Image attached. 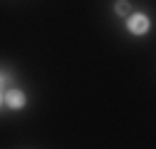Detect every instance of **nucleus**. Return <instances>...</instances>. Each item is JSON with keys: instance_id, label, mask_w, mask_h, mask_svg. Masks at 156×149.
Returning <instances> with one entry per match:
<instances>
[{"instance_id": "3", "label": "nucleus", "mask_w": 156, "mask_h": 149, "mask_svg": "<svg viewBox=\"0 0 156 149\" xmlns=\"http://www.w3.org/2000/svg\"><path fill=\"white\" fill-rule=\"evenodd\" d=\"M129 10H131L129 0H116V3H114V13L116 15H129Z\"/></svg>"}, {"instance_id": "4", "label": "nucleus", "mask_w": 156, "mask_h": 149, "mask_svg": "<svg viewBox=\"0 0 156 149\" xmlns=\"http://www.w3.org/2000/svg\"><path fill=\"white\" fill-rule=\"evenodd\" d=\"M0 102H3V97H0Z\"/></svg>"}, {"instance_id": "1", "label": "nucleus", "mask_w": 156, "mask_h": 149, "mask_svg": "<svg viewBox=\"0 0 156 149\" xmlns=\"http://www.w3.org/2000/svg\"><path fill=\"white\" fill-rule=\"evenodd\" d=\"M126 27H129L131 35H144V32L149 30V17H146V15H131Z\"/></svg>"}, {"instance_id": "2", "label": "nucleus", "mask_w": 156, "mask_h": 149, "mask_svg": "<svg viewBox=\"0 0 156 149\" xmlns=\"http://www.w3.org/2000/svg\"><path fill=\"white\" fill-rule=\"evenodd\" d=\"M5 104H8L10 109H23V107H25V95H23L20 89H8Z\"/></svg>"}]
</instances>
